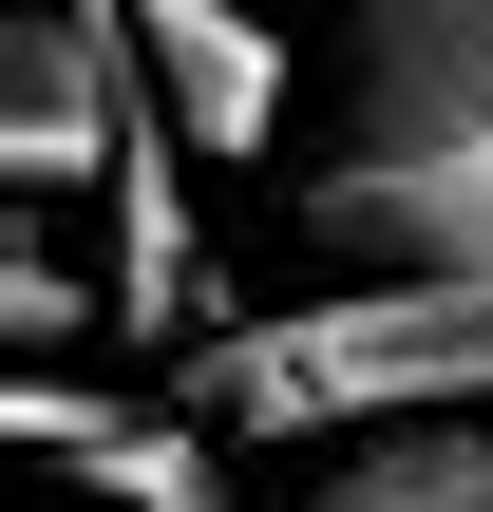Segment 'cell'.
Masks as SVG:
<instances>
[{
    "mask_svg": "<svg viewBox=\"0 0 493 512\" xmlns=\"http://www.w3.org/2000/svg\"><path fill=\"white\" fill-rule=\"evenodd\" d=\"M171 399L266 456V437H399V418H493V266H361L323 304H266V323H209L171 361Z\"/></svg>",
    "mask_w": 493,
    "mask_h": 512,
    "instance_id": "1",
    "label": "cell"
},
{
    "mask_svg": "<svg viewBox=\"0 0 493 512\" xmlns=\"http://www.w3.org/2000/svg\"><path fill=\"white\" fill-rule=\"evenodd\" d=\"M456 152H493V0H342L323 171H456Z\"/></svg>",
    "mask_w": 493,
    "mask_h": 512,
    "instance_id": "2",
    "label": "cell"
},
{
    "mask_svg": "<svg viewBox=\"0 0 493 512\" xmlns=\"http://www.w3.org/2000/svg\"><path fill=\"white\" fill-rule=\"evenodd\" d=\"M133 133H152L133 38H114L95 0H19V38H0V171H19V209L114 190V152H133Z\"/></svg>",
    "mask_w": 493,
    "mask_h": 512,
    "instance_id": "3",
    "label": "cell"
},
{
    "mask_svg": "<svg viewBox=\"0 0 493 512\" xmlns=\"http://www.w3.org/2000/svg\"><path fill=\"white\" fill-rule=\"evenodd\" d=\"M19 456H38V475H76L95 512H247L228 437H209L190 399H76L57 361H19Z\"/></svg>",
    "mask_w": 493,
    "mask_h": 512,
    "instance_id": "4",
    "label": "cell"
},
{
    "mask_svg": "<svg viewBox=\"0 0 493 512\" xmlns=\"http://www.w3.org/2000/svg\"><path fill=\"white\" fill-rule=\"evenodd\" d=\"M114 38H133V76H152V114L209 152V171H247L266 133H285V38H266V0H95Z\"/></svg>",
    "mask_w": 493,
    "mask_h": 512,
    "instance_id": "5",
    "label": "cell"
},
{
    "mask_svg": "<svg viewBox=\"0 0 493 512\" xmlns=\"http://www.w3.org/2000/svg\"><path fill=\"white\" fill-rule=\"evenodd\" d=\"M114 342H209V228H190V133L152 114L114 152Z\"/></svg>",
    "mask_w": 493,
    "mask_h": 512,
    "instance_id": "6",
    "label": "cell"
},
{
    "mask_svg": "<svg viewBox=\"0 0 493 512\" xmlns=\"http://www.w3.org/2000/svg\"><path fill=\"white\" fill-rule=\"evenodd\" d=\"M304 512H493V418H399V437H342Z\"/></svg>",
    "mask_w": 493,
    "mask_h": 512,
    "instance_id": "7",
    "label": "cell"
},
{
    "mask_svg": "<svg viewBox=\"0 0 493 512\" xmlns=\"http://www.w3.org/2000/svg\"><path fill=\"white\" fill-rule=\"evenodd\" d=\"M0 304H19V361H57L76 323H114V285H76V266H57L38 228H19V266H0Z\"/></svg>",
    "mask_w": 493,
    "mask_h": 512,
    "instance_id": "8",
    "label": "cell"
}]
</instances>
